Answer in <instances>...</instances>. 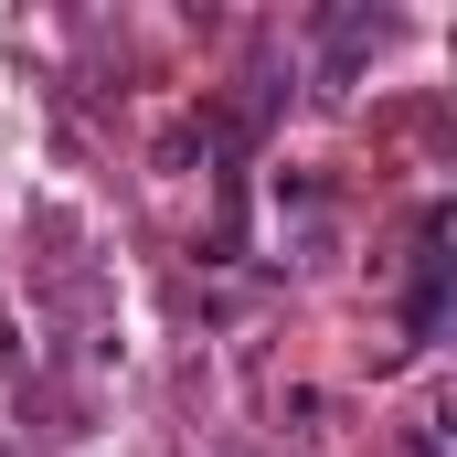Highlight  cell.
Returning a JSON list of instances; mask_svg holds the SVG:
<instances>
[{"label":"cell","instance_id":"1","mask_svg":"<svg viewBox=\"0 0 457 457\" xmlns=\"http://www.w3.org/2000/svg\"><path fill=\"white\" fill-rule=\"evenodd\" d=\"M383 43H394V11H320V96H341Z\"/></svg>","mask_w":457,"mask_h":457},{"label":"cell","instance_id":"2","mask_svg":"<svg viewBox=\"0 0 457 457\" xmlns=\"http://www.w3.org/2000/svg\"><path fill=\"white\" fill-rule=\"evenodd\" d=\"M234 457H266V447H234Z\"/></svg>","mask_w":457,"mask_h":457}]
</instances>
